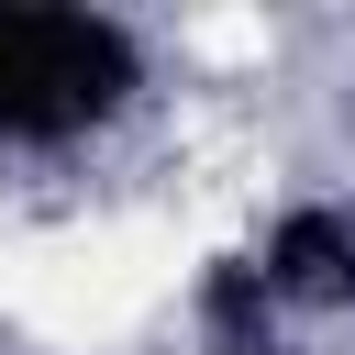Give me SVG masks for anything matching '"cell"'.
Here are the masks:
<instances>
[{"instance_id": "obj_1", "label": "cell", "mask_w": 355, "mask_h": 355, "mask_svg": "<svg viewBox=\"0 0 355 355\" xmlns=\"http://www.w3.org/2000/svg\"><path fill=\"white\" fill-rule=\"evenodd\" d=\"M189 255H200V244H189V222H155V211L67 222V233H33V244H11V255H0V311H11L33 344L89 355V344L144 333V322L178 300Z\"/></svg>"}, {"instance_id": "obj_2", "label": "cell", "mask_w": 355, "mask_h": 355, "mask_svg": "<svg viewBox=\"0 0 355 355\" xmlns=\"http://www.w3.org/2000/svg\"><path fill=\"white\" fill-rule=\"evenodd\" d=\"M189 55H211V67H255V55H266V22H255V11H200V22H189Z\"/></svg>"}]
</instances>
